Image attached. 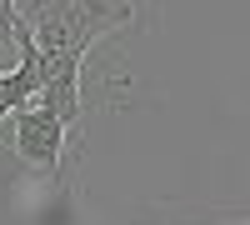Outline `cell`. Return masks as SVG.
Listing matches in <instances>:
<instances>
[{"label":"cell","instance_id":"cell-1","mask_svg":"<svg viewBox=\"0 0 250 225\" xmlns=\"http://www.w3.org/2000/svg\"><path fill=\"white\" fill-rule=\"evenodd\" d=\"M10 130H15V155L20 165H30L35 175H60V160H65V125L45 110V105H20L10 110Z\"/></svg>","mask_w":250,"mask_h":225},{"label":"cell","instance_id":"cell-2","mask_svg":"<svg viewBox=\"0 0 250 225\" xmlns=\"http://www.w3.org/2000/svg\"><path fill=\"white\" fill-rule=\"evenodd\" d=\"M70 10L80 15V25L90 30V40H105L110 30H130L135 25L130 0H70Z\"/></svg>","mask_w":250,"mask_h":225},{"label":"cell","instance_id":"cell-3","mask_svg":"<svg viewBox=\"0 0 250 225\" xmlns=\"http://www.w3.org/2000/svg\"><path fill=\"white\" fill-rule=\"evenodd\" d=\"M235 225H250V220H235Z\"/></svg>","mask_w":250,"mask_h":225},{"label":"cell","instance_id":"cell-4","mask_svg":"<svg viewBox=\"0 0 250 225\" xmlns=\"http://www.w3.org/2000/svg\"><path fill=\"white\" fill-rule=\"evenodd\" d=\"M0 115H5V110H0Z\"/></svg>","mask_w":250,"mask_h":225}]
</instances>
